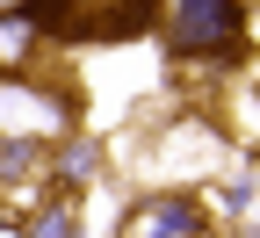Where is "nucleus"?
I'll use <instances>...</instances> for the list:
<instances>
[{
	"label": "nucleus",
	"mask_w": 260,
	"mask_h": 238,
	"mask_svg": "<svg viewBox=\"0 0 260 238\" xmlns=\"http://www.w3.org/2000/svg\"><path fill=\"white\" fill-rule=\"evenodd\" d=\"M37 238H73V210H44L37 217Z\"/></svg>",
	"instance_id": "4"
},
{
	"label": "nucleus",
	"mask_w": 260,
	"mask_h": 238,
	"mask_svg": "<svg viewBox=\"0 0 260 238\" xmlns=\"http://www.w3.org/2000/svg\"><path fill=\"white\" fill-rule=\"evenodd\" d=\"M167 51L203 65H239L246 51V0H167Z\"/></svg>",
	"instance_id": "2"
},
{
	"label": "nucleus",
	"mask_w": 260,
	"mask_h": 238,
	"mask_svg": "<svg viewBox=\"0 0 260 238\" xmlns=\"http://www.w3.org/2000/svg\"><path fill=\"white\" fill-rule=\"evenodd\" d=\"M15 15H29V0H0V22H15Z\"/></svg>",
	"instance_id": "5"
},
{
	"label": "nucleus",
	"mask_w": 260,
	"mask_h": 238,
	"mask_svg": "<svg viewBox=\"0 0 260 238\" xmlns=\"http://www.w3.org/2000/svg\"><path fill=\"white\" fill-rule=\"evenodd\" d=\"M167 15V0H29V29L58 44H130Z\"/></svg>",
	"instance_id": "1"
},
{
	"label": "nucleus",
	"mask_w": 260,
	"mask_h": 238,
	"mask_svg": "<svg viewBox=\"0 0 260 238\" xmlns=\"http://www.w3.org/2000/svg\"><path fill=\"white\" fill-rule=\"evenodd\" d=\"M65 130H73V101L58 87L29 80V73L0 80V145H44V138H65Z\"/></svg>",
	"instance_id": "3"
},
{
	"label": "nucleus",
	"mask_w": 260,
	"mask_h": 238,
	"mask_svg": "<svg viewBox=\"0 0 260 238\" xmlns=\"http://www.w3.org/2000/svg\"><path fill=\"white\" fill-rule=\"evenodd\" d=\"M0 238H22V231H8V224H0Z\"/></svg>",
	"instance_id": "6"
}]
</instances>
